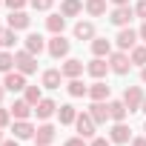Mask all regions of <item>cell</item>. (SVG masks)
Wrapping results in <instances>:
<instances>
[{"label":"cell","mask_w":146,"mask_h":146,"mask_svg":"<svg viewBox=\"0 0 146 146\" xmlns=\"http://www.w3.org/2000/svg\"><path fill=\"white\" fill-rule=\"evenodd\" d=\"M115 6H129V0H112Z\"/></svg>","instance_id":"cell-42"},{"label":"cell","mask_w":146,"mask_h":146,"mask_svg":"<svg viewBox=\"0 0 146 146\" xmlns=\"http://www.w3.org/2000/svg\"><path fill=\"white\" fill-rule=\"evenodd\" d=\"M109 140L112 143H132V129L126 123H115L109 129Z\"/></svg>","instance_id":"cell-9"},{"label":"cell","mask_w":146,"mask_h":146,"mask_svg":"<svg viewBox=\"0 0 146 146\" xmlns=\"http://www.w3.org/2000/svg\"><path fill=\"white\" fill-rule=\"evenodd\" d=\"M140 80H143V83H146V66H143V69H140Z\"/></svg>","instance_id":"cell-44"},{"label":"cell","mask_w":146,"mask_h":146,"mask_svg":"<svg viewBox=\"0 0 146 146\" xmlns=\"http://www.w3.org/2000/svg\"><path fill=\"white\" fill-rule=\"evenodd\" d=\"M132 17H135V9H132V6H115V9H112V15H109V20H112L115 26H120V29H123V26H129V23H132Z\"/></svg>","instance_id":"cell-6"},{"label":"cell","mask_w":146,"mask_h":146,"mask_svg":"<svg viewBox=\"0 0 146 146\" xmlns=\"http://www.w3.org/2000/svg\"><path fill=\"white\" fill-rule=\"evenodd\" d=\"M3 95H6V86H3V83H0V103H3Z\"/></svg>","instance_id":"cell-43"},{"label":"cell","mask_w":146,"mask_h":146,"mask_svg":"<svg viewBox=\"0 0 146 146\" xmlns=\"http://www.w3.org/2000/svg\"><path fill=\"white\" fill-rule=\"evenodd\" d=\"M35 132H37V129H35L29 120H15V137H17V140H32Z\"/></svg>","instance_id":"cell-17"},{"label":"cell","mask_w":146,"mask_h":146,"mask_svg":"<svg viewBox=\"0 0 146 146\" xmlns=\"http://www.w3.org/2000/svg\"><path fill=\"white\" fill-rule=\"evenodd\" d=\"M15 69L23 72V75H35V72H37V54H32L29 49L15 52Z\"/></svg>","instance_id":"cell-1"},{"label":"cell","mask_w":146,"mask_h":146,"mask_svg":"<svg viewBox=\"0 0 146 146\" xmlns=\"http://www.w3.org/2000/svg\"><path fill=\"white\" fill-rule=\"evenodd\" d=\"M86 72H89L92 78H98V80H100V78H106V72H109V63H106V57H95V60L86 66Z\"/></svg>","instance_id":"cell-19"},{"label":"cell","mask_w":146,"mask_h":146,"mask_svg":"<svg viewBox=\"0 0 146 146\" xmlns=\"http://www.w3.org/2000/svg\"><path fill=\"white\" fill-rule=\"evenodd\" d=\"M109 92H112V89H109L103 80H98V83L89 86V98H92V100H109Z\"/></svg>","instance_id":"cell-25"},{"label":"cell","mask_w":146,"mask_h":146,"mask_svg":"<svg viewBox=\"0 0 146 146\" xmlns=\"http://www.w3.org/2000/svg\"><path fill=\"white\" fill-rule=\"evenodd\" d=\"M3 86H6V92H23L26 89V75L23 72H6V78H3Z\"/></svg>","instance_id":"cell-7"},{"label":"cell","mask_w":146,"mask_h":146,"mask_svg":"<svg viewBox=\"0 0 146 146\" xmlns=\"http://www.w3.org/2000/svg\"><path fill=\"white\" fill-rule=\"evenodd\" d=\"M89 146H112V140H109V137H92Z\"/></svg>","instance_id":"cell-38"},{"label":"cell","mask_w":146,"mask_h":146,"mask_svg":"<svg viewBox=\"0 0 146 146\" xmlns=\"http://www.w3.org/2000/svg\"><path fill=\"white\" fill-rule=\"evenodd\" d=\"M60 80H63L60 69H46L43 72V89H60Z\"/></svg>","instance_id":"cell-18"},{"label":"cell","mask_w":146,"mask_h":146,"mask_svg":"<svg viewBox=\"0 0 146 146\" xmlns=\"http://www.w3.org/2000/svg\"><path fill=\"white\" fill-rule=\"evenodd\" d=\"M12 66H15V54L12 52H0V72H12Z\"/></svg>","instance_id":"cell-32"},{"label":"cell","mask_w":146,"mask_h":146,"mask_svg":"<svg viewBox=\"0 0 146 146\" xmlns=\"http://www.w3.org/2000/svg\"><path fill=\"white\" fill-rule=\"evenodd\" d=\"M46 29H49L52 35H63V29H66V17H63V15H49V17H46Z\"/></svg>","instance_id":"cell-24"},{"label":"cell","mask_w":146,"mask_h":146,"mask_svg":"<svg viewBox=\"0 0 146 146\" xmlns=\"http://www.w3.org/2000/svg\"><path fill=\"white\" fill-rule=\"evenodd\" d=\"M75 126H78V135L80 137H95V117L89 115V112H80L78 117H75Z\"/></svg>","instance_id":"cell-5"},{"label":"cell","mask_w":146,"mask_h":146,"mask_svg":"<svg viewBox=\"0 0 146 146\" xmlns=\"http://www.w3.org/2000/svg\"><path fill=\"white\" fill-rule=\"evenodd\" d=\"M29 23H32V17L23 12V9H17V12H12L9 15V29H15V32H20V29H29Z\"/></svg>","instance_id":"cell-14"},{"label":"cell","mask_w":146,"mask_h":146,"mask_svg":"<svg viewBox=\"0 0 146 146\" xmlns=\"http://www.w3.org/2000/svg\"><path fill=\"white\" fill-rule=\"evenodd\" d=\"M92 54H95V57H109V54H112V43H109L106 37H95V40H92Z\"/></svg>","instance_id":"cell-22"},{"label":"cell","mask_w":146,"mask_h":146,"mask_svg":"<svg viewBox=\"0 0 146 146\" xmlns=\"http://www.w3.org/2000/svg\"><path fill=\"white\" fill-rule=\"evenodd\" d=\"M60 72H63V78H80L83 75V60H78V57H69L63 66H60Z\"/></svg>","instance_id":"cell-13"},{"label":"cell","mask_w":146,"mask_h":146,"mask_svg":"<svg viewBox=\"0 0 146 146\" xmlns=\"http://www.w3.org/2000/svg\"><path fill=\"white\" fill-rule=\"evenodd\" d=\"M140 112H146V98H143V106H140Z\"/></svg>","instance_id":"cell-45"},{"label":"cell","mask_w":146,"mask_h":146,"mask_svg":"<svg viewBox=\"0 0 146 146\" xmlns=\"http://www.w3.org/2000/svg\"><path fill=\"white\" fill-rule=\"evenodd\" d=\"M3 3H6L12 12H17V9H23V6H26V0H3Z\"/></svg>","instance_id":"cell-35"},{"label":"cell","mask_w":146,"mask_h":146,"mask_svg":"<svg viewBox=\"0 0 146 146\" xmlns=\"http://www.w3.org/2000/svg\"><path fill=\"white\" fill-rule=\"evenodd\" d=\"M83 9H86L92 17H100V15H106V0H86Z\"/></svg>","instance_id":"cell-29"},{"label":"cell","mask_w":146,"mask_h":146,"mask_svg":"<svg viewBox=\"0 0 146 146\" xmlns=\"http://www.w3.org/2000/svg\"><path fill=\"white\" fill-rule=\"evenodd\" d=\"M32 140H35V146H49V143L54 140V126H52V123H40Z\"/></svg>","instance_id":"cell-10"},{"label":"cell","mask_w":146,"mask_h":146,"mask_svg":"<svg viewBox=\"0 0 146 146\" xmlns=\"http://www.w3.org/2000/svg\"><path fill=\"white\" fill-rule=\"evenodd\" d=\"M135 15H137V17H143V20H146V0H140V3H137V6H135Z\"/></svg>","instance_id":"cell-37"},{"label":"cell","mask_w":146,"mask_h":146,"mask_svg":"<svg viewBox=\"0 0 146 146\" xmlns=\"http://www.w3.org/2000/svg\"><path fill=\"white\" fill-rule=\"evenodd\" d=\"M83 12V3L80 0H63L60 3V15L63 17H75V15H80Z\"/></svg>","instance_id":"cell-23"},{"label":"cell","mask_w":146,"mask_h":146,"mask_svg":"<svg viewBox=\"0 0 146 146\" xmlns=\"http://www.w3.org/2000/svg\"><path fill=\"white\" fill-rule=\"evenodd\" d=\"M46 49H49L52 57H66V54H69V40H66L63 35H54V37L46 43Z\"/></svg>","instance_id":"cell-8"},{"label":"cell","mask_w":146,"mask_h":146,"mask_svg":"<svg viewBox=\"0 0 146 146\" xmlns=\"http://www.w3.org/2000/svg\"><path fill=\"white\" fill-rule=\"evenodd\" d=\"M132 146H146V137H132Z\"/></svg>","instance_id":"cell-39"},{"label":"cell","mask_w":146,"mask_h":146,"mask_svg":"<svg viewBox=\"0 0 146 146\" xmlns=\"http://www.w3.org/2000/svg\"><path fill=\"white\" fill-rule=\"evenodd\" d=\"M9 112H12V117H15V120H29V115L35 112V106H32V103L23 98V100H15Z\"/></svg>","instance_id":"cell-11"},{"label":"cell","mask_w":146,"mask_h":146,"mask_svg":"<svg viewBox=\"0 0 146 146\" xmlns=\"http://www.w3.org/2000/svg\"><path fill=\"white\" fill-rule=\"evenodd\" d=\"M75 37H78V40H95V23L80 20V23L75 26Z\"/></svg>","instance_id":"cell-21"},{"label":"cell","mask_w":146,"mask_h":146,"mask_svg":"<svg viewBox=\"0 0 146 146\" xmlns=\"http://www.w3.org/2000/svg\"><path fill=\"white\" fill-rule=\"evenodd\" d=\"M123 103H126L129 112H140V106H143V89H140V86H126Z\"/></svg>","instance_id":"cell-4"},{"label":"cell","mask_w":146,"mask_h":146,"mask_svg":"<svg viewBox=\"0 0 146 146\" xmlns=\"http://www.w3.org/2000/svg\"><path fill=\"white\" fill-rule=\"evenodd\" d=\"M54 112H57V103H54V100H49V98H43V100L35 106V115H37V120H49Z\"/></svg>","instance_id":"cell-15"},{"label":"cell","mask_w":146,"mask_h":146,"mask_svg":"<svg viewBox=\"0 0 146 146\" xmlns=\"http://www.w3.org/2000/svg\"><path fill=\"white\" fill-rule=\"evenodd\" d=\"M23 92H26V100H29L32 106H37V103L43 100V92H40V86H26Z\"/></svg>","instance_id":"cell-31"},{"label":"cell","mask_w":146,"mask_h":146,"mask_svg":"<svg viewBox=\"0 0 146 146\" xmlns=\"http://www.w3.org/2000/svg\"><path fill=\"white\" fill-rule=\"evenodd\" d=\"M126 115H129V109H126L123 100H109V117H112L115 123H123Z\"/></svg>","instance_id":"cell-16"},{"label":"cell","mask_w":146,"mask_h":146,"mask_svg":"<svg viewBox=\"0 0 146 146\" xmlns=\"http://www.w3.org/2000/svg\"><path fill=\"white\" fill-rule=\"evenodd\" d=\"M0 146H17V137H12V140H3Z\"/></svg>","instance_id":"cell-41"},{"label":"cell","mask_w":146,"mask_h":146,"mask_svg":"<svg viewBox=\"0 0 146 146\" xmlns=\"http://www.w3.org/2000/svg\"><path fill=\"white\" fill-rule=\"evenodd\" d=\"M29 3H32V9H37V12H49L54 0H29Z\"/></svg>","instance_id":"cell-33"},{"label":"cell","mask_w":146,"mask_h":146,"mask_svg":"<svg viewBox=\"0 0 146 146\" xmlns=\"http://www.w3.org/2000/svg\"><path fill=\"white\" fill-rule=\"evenodd\" d=\"M0 143H3V129H0Z\"/></svg>","instance_id":"cell-46"},{"label":"cell","mask_w":146,"mask_h":146,"mask_svg":"<svg viewBox=\"0 0 146 146\" xmlns=\"http://www.w3.org/2000/svg\"><path fill=\"white\" fill-rule=\"evenodd\" d=\"M137 35H140V40H146V20H143V26L137 29Z\"/></svg>","instance_id":"cell-40"},{"label":"cell","mask_w":146,"mask_h":146,"mask_svg":"<svg viewBox=\"0 0 146 146\" xmlns=\"http://www.w3.org/2000/svg\"><path fill=\"white\" fill-rule=\"evenodd\" d=\"M129 57H132V63H135V66H140V69H143V66H146V46H135V49L129 52Z\"/></svg>","instance_id":"cell-30"},{"label":"cell","mask_w":146,"mask_h":146,"mask_svg":"<svg viewBox=\"0 0 146 146\" xmlns=\"http://www.w3.org/2000/svg\"><path fill=\"white\" fill-rule=\"evenodd\" d=\"M9 120H12V112L0 106V129H6V126H9Z\"/></svg>","instance_id":"cell-34"},{"label":"cell","mask_w":146,"mask_h":146,"mask_svg":"<svg viewBox=\"0 0 146 146\" xmlns=\"http://www.w3.org/2000/svg\"><path fill=\"white\" fill-rule=\"evenodd\" d=\"M23 49H29L32 54H40V52L46 49V40H43V37L37 35V32H32V35H29V37L23 40Z\"/></svg>","instance_id":"cell-20"},{"label":"cell","mask_w":146,"mask_h":146,"mask_svg":"<svg viewBox=\"0 0 146 146\" xmlns=\"http://www.w3.org/2000/svg\"><path fill=\"white\" fill-rule=\"evenodd\" d=\"M0 3H3V0H0Z\"/></svg>","instance_id":"cell-48"},{"label":"cell","mask_w":146,"mask_h":146,"mask_svg":"<svg viewBox=\"0 0 146 146\" xmlns=\"http://www.w3.org/2000/svg\"><path fill=\"white\" fill-rule=\"evenodd\" d=\"M109 69L115 72V75H126V72L132 69V57H129V52H112L109 54Z\"/></svg>","instance_id":"cell-2"},{"label":"cell","mask_w":146,"mask_h":146,"mask_svg":"<svg viewBox=\"0 0 146 146\" xmlns=\"http://www.w3.org/2000/svg\"><path fill=\"white\" fill-rule=\"evenodd\" d=\"M57 117H60V123H63V126H69V123H75V117H78V109L72 106V103H63V106L57 109Z\"/></svg>","instance_id":"cell-27"},{"label":"cell","mask_w":146,"mask_h":146,"mask_svg":"<svg viewBox=\"0 0 146 146\" xmlns=\"http://www.w3.org/2000/svg\"><path fill=\"white\" fill-rule=\"evenodd\" d=\"M89 115L95 117V123H106V120H112V117H109V103H106V100H92Z\"/></svg>","instance_id":"cell-12"},{"label":"cell","mask_w":146,"mask_h":146,"mask_svg":"<svg viewBox=\"0 0 146 146\" xmlns=\"http://www.w3.org/2000/svg\"><path fill=\"white\" fill-rule=\"evenodd\" d=\"M63 146H86V137H80V135H78V137H69Z\"/></svg>","instance_id":"cell-36"},{"label":"cell","mask_w":146,"mask_h":146,"mask_svg":"<svg viewBox=\"0 0 146 146\" xmlns=\"http://www.w3.org/2000/svg\"><path fill=\"white\" fill-rule=\"evenodd\" d=\"M66 92H69L72 98H86V95H89V86H83V80H80V78H72V80H69V86H66Z\"/></svg>","instance_id":"cell-26"},{"label":"cell","mask_w":146,"mask_h":146,"mask_svg":"<svg viewBox=\"0 0 146 146\" xmlns=\"http://www.w3.org/2000/svg\"><path fill=\"white\" fill-rule=\"evenodd\" d=\"M143 132H146V123H143Z\"/></svg>","instance_id":"cell-47"},{"label":"cell","mask_w":146,"mask_h":146,"mask_svg":"<svg viewBox=\"0 0 146 146\" xmlns=\"http://www.w3.org/2000/svg\"><path fill=\"white\" fill-rule=\"evenodd\" d=\"M15 40H17L15 29H9V26H0V49H12V46H15Z\"/></svg>","instance_id":"cell-28"},{"label":"cell","mask_w":146,"mask_h":146,"mask_svg":"<svg viewBox=\"0 0 146 146\" xmlns=\"http://www.w3.org/2000/svg\"><path fill=\"white\" fill-rule=\"evenodd\" d=\"M137 37H140V35H137L132 26H123V29L117 32L115 43H117V49H120V52H132V49H135V43H137Z\"/></svg>","instance_id":"cell-3"}]
</instances>
